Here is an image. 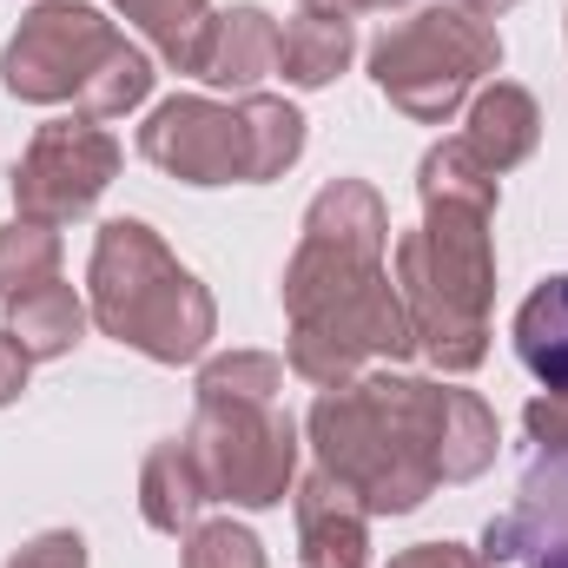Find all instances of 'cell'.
I'll return each mask as SVG.
<instances>
[{"instance_id": "1", "label": "cell", "mask_w": 568, "mask_h": 568, "mask_svg": "<svg viewBox=\"0 0 568 568\" xmlns=\"http://www.w3.org/2000/svg\"><path fill=\"white\" fill-rule=\"evenodd\" d=\"M390 212L377 185L331 179L297 232L284 265V317H291V371L317 390L357 384L371 364H397L417 351L404 291L384 272Z\"/></svg>"}, {"instance_id": "2", "label": "cell", "mask_w": 568, "mask_h": 568, "mask_svg": "<svg viewBox=\"0 0 568 568\" xmlns=\"http://www.w3.org/2000/svg\"><path fill=\"white\" fill-rule=\"evenodd\" d=\"M443 397L449 384L371 371L311 404L317 469L337 476L371 516H410L443 483Z\"/></svg>"}, {"instance_id": "3", "label": "cell", "mask_w": 568, "mask_h": 568, "mask_svg": "<svg viewBox=\"0 0 568 568\" xmlns=\"http://www.w3.org/2000/svg\"><path fill=\"white\" fill-rule=\"evenodd\" d=\"M397 291L410 311V337L443 377H463L489 357V297L496 245L489 205L424 199V225L397 239Z\"/></svg>"}, {"instance_id": "4", "label": "cell", "mask_w": 568, "mask_h": 568, "mask_svg": "<svg viewBox=\"0 0 568 568\" xmlns=\"http://www.w3.org/2000/svg\"><path fill=\"white\" fill-rule=\"evenodd\" d=\"M284 364L272 351H232L199 371V417L192 456L205 469V489L239 509H278L297 476V424L278 410Z\"/></svg>"}, {"instance_id": "5", "label": "cell", "mask_w": 568, "mask_h": 568, "mask_svg": "<svg viewBox=\"0 0 568 568\" xmlns=\"http://www.w3.org/2000/svg\"><path fill=\"white\" fill-rule=\"evenodd\" d=\"M0 80L27 106H80V120H120L152 93V60L80 0H40L7 53Z\"/></svg>"}, {"instance_id": "6", "label": "cell", "mask_w": 568, "mask_h": 568, "mask_svg": "<svg viewBox=\"0 0 568 568\" xmlns=\"http://www.w3.org/2000/svg\"><path fill=\"white\" fill-rule=\"evenodd\" d=\"M87 291H93V324L106 337L133 344L152 364H192V357H205V344L219 331L212 291L165 252V239L145 219L100 225Z\"/></svg>"}, {"instance_id": "7", "label": "cell", "mask_w": 568, "mask_h": 568, "mask_svg": "<svg viewBox=\"0 0 568 568\" xmlns=\"http://www.w3.org/2000/svg\"><path fill=\"white\" fill-rule=\"evenodd\" d=\"M304 152V113L272 93H245L239 106L179 93L152 106L140 126V159L185 185H265Z\"/></svg>"}, {"instance_id": "8", "label": "cell", "mask_w": 568, "mask_h": 568, "mask_svg": "<svg viewBox=\"0 0 568 568\" xmlns=\"http://www.w3.org/2000/svg\"><path fill=\"white\" fill-rule=\"evenodd\" d=\"M496 67H503L496 27L463 7H424L371 47L377 93L397 113H410L417 126H449L456 106L476 93V80H489Z\"/></svg>"}, {"instance_id": "9", "label": "cell", "mask_w": 568, "mask_h": 568, "mask_svg": "<svg viewBox=\"0 0 568 568\" xmlns=\"http://www.w3.org/2000/svg\"><path fill=\"white\" fill-rule=\"evenodd\" d=\"M120 172V140L100 120H47L13 165V212L33 225H73Z\"/></svg>"}, {"instance_id": "10", "label": "cell", "mask_w": 568, "mask_h": 568, "mask_svg": "<svg viewBox=\"0 0 568 568\" xmlns=\"http://www.w3.org/2000/svg\"><path fill=\"white\" fill-rule=\"evenodd\" d=\"M476 556L489 568H503V562L568 568V443L536 449V463L523 469L516 509L483 529V549Z\"/></svg>"}, {"instance_id": "11", "label": "cell", "mask_w": 568, "mask_h": 568, "mask_svg": "<svg viewBox=\"0 0 568 568\" xmlns=\"http://www.w3.org/2000/svg\"><path fill=\"white\" fill-rule=\"evenodd\" d=\"M371 562V509L337 476L297 483V568H364Z\"/></svg>"}, {"instance_id": "12", "label": "cell", "mask_w": 568, "mask_h": 568, "mask_svg": "<svg viewBox=\"0 0 568 568\" xmlns=\"http://www.w3.org/2000/svg\"><path fill=\"white\" fill-rule=\"evenodd\" d=\"M192 73L212 80V87H232V93H252L265 73H278V20L265 7H232V13H212L199 53H192Z\"/></svg>"}, {"instance_id": "13", "label": "cell", "mask_w": 568, "mask_h": 568, "mask_svg": "<svg viewBox=\"0 0 568 568\" xmlns=\"http://www.w3.org/2000/svg\"><path fill=\"white\" fill-rule=\"evenodd\" d=\"M536 140H542V113H536V100H529L523 87L496 80V87H483V93H476L463 145H469L496 179H503V172H516V165L536 152Z\"/></svg>"}, {"instance_id": "14", "label": "cell", "mask_w": 568, "mask_h": 568, "mask_svg": "<svg viewBox=\"0 0 568 568\" xmlns=\"http://www.w3.org/2000/svg\"><path fill=\"white\" fill-rule=\"evenodd\" d=\"M357 53V27L351 13H324V7H304L291 13V27H278V73L297 93H317L331 87Z\"/></svg>"}, {"instance_id": "15", "label": "cell", "mask_w": 568, "mask_h": 568, "mask_svg": "<svg viewBox=\"0 0 568 568\" xmlns=\"http://www.w3.org/2000/svg\"><path fill=\"white\" fill-rule=\"evenodd\" d=\"M212 503V489H205V469H199V456H192V443H159L152 456H145L140 469V516L159 529V536H179V529H192L199 523V509Z\"/></svg>"}, {"instance_id": "16", "label": "cell", "mask_w": 568, "mask_h": 568, "mask_svg": "<svg viewBox=\"0 0 568 568\" xmlns=\"http://www.w3.org/2000/svg\"><path fill=\"white\" fill-rule=\"evenodd\" d=\"M516 357L549 397H568V272L542 278L523 297V311H516Z\"/></svg>"}, {"instance_id": "17", "label": "cell", "mask_w": 568, "mask_h": 568, "mask_svg": "<svg viewBox=\"0 0 568 568\" xmlns=\"http://www.w3.org/2000/svg\"><path fill=\"white\" fill-rule=\"evenodd\" d=\"M7 331H13V344H20L33 364H47V357H67V351L80 344L87 304H80L73 284L47 278V284H33V291H13V297H7Z\"/></svg>"}, {"instance_id": "18", "label": "cell", "mask_w": 568, "mask_h": 568, "mask_svg": "<svg viewBox=\"0 0 568 568\" xmlns=\"http://www.w3.org/2000/svg\"><path fill=\"white\" fill-rule=\"evenodd\" d=\"M496 463V417L476 390H456L443 397V483H469Z\"/></svg>"}, {"instance_id": "19", "label": "cell", "mask_w": 568, "mask_h": 568, "mask_svg": "<svg viewBox=\"0 0 568 568\" xmlns=\"http://www.w3.org/2000/svg\"><path fill=\"white\" fill-rule=\"evenodd\" d=\"M113 7L159 47L165 67L192 73V53H199V40L212 27V0H113Z\"/></svg>"}, {"instance_id": "20", "label": "cell", "mask_w": 568, "mask_h": 568, "mask_svg": "<svg viewBox=\"0 0 568 568\" xmlns=\"http://www.w3.org/2000/svg\"><path fill=\"white\" fill-rule=\"evenodd\" d=\"M417 192L424 199H463V205H489L496 212V172L469 152L463 140H443L417 165Z\"/></svg>"}, {"instance_id": "21", "label": "cell", "mask_w": 568, "mask_h": 568, "mask_svg": "<svg viewBox=\"0 0 568 568\" xmlns=\"http://www.w3.org/2000/svg\"><path fill=\"white\" fill-rule=\"evenodd\" d=\"M47 278H60V232L33 225V219H13L0 232V297L33 291V284H47Z\"/></svg>"}, {"instance_id": "22", "label": "cell", "mask_w": 568, "mask_h": 568, "mask_svg": "<svg viewBox=\"0 0 568 568\" xmlns=\"http://www.w3.org/2000/svg\"><path fill=\"white\" fill-rule=\"evenodd\" d=\"M185 568H265V549L239 523H199L185 529Z\"/></svg>"}, {"instance_id": "23", "label": "cell", "mask_w": 568, "mask_h": 568, "mask_svg": "<svg viewBox=\"0 0 568 568\" xmlns=\"http://www.w3.org/2000/svg\"><path fill=\"white\" fill-rule=\"evenodd\" d=\"M7 568H87V542H80L73 529H47V536H33L27 549H13Z\"/></svg>"}, {"instance_id": "24", "label": "cell", "mask_w": 568, "mask_h": 568, "mask_svg": "<svg viewBox=\"0 0 568 568\" xmlns=\"http://www.w3.org/2000/svg\"><path fill=\"white\" fill-rule=\"evenodd\" d=\"M390 568H489L476 549H456V542H417V549H404Z\"/></svg>"}, {"instance_id": "25", "label": "cell", "mask_w": 568, "mask_h": 568, "mask_svg": "<svg viewBox=\"0 0 568 568\" xmlns=\"http://www.w3.org/2000/svg\"><path fill=\"white\" fill-rule=\"evenodd\" d=\"M27 364H33V357H27V351L13 344V331L0 324V410H7V404L27 390Z\"/></svg>"}, {"instance_id": "26", "label": "cell", "mask_w": 568, "mask_h": 568, "mask_svg": "<svg viewBox=\"0 0 568 568\" xmlns=\"http://www.w3.org/2000/svg\"><path fill=\"white\" fill-rule=\"evenodd\" d=\"M304 7H324V13H390V7H410V0H304Z\"/></svg>"}, {"instance_id": "27", "label": "cell", "mask_w": 568, "mask_h": 568, "mask_svg": "<svg viewBox=\"0 0 568 568\" xmlns=\"http://www.w3.org/2000/svg\"><path fill=\"white\" fill-rule=\"evenodd\" d=\"M456 7H463V13H476V20H496V13H509L516 0H456Z\"/></svg>"}]
</instances>
